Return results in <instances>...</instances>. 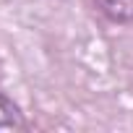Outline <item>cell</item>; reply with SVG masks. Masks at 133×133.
Masks as SVG:
<instances>
[{
	"label": "cell",
	"mask_w": 133,
	"mask_h": 133,
	"mask_svg": "<svg viewBox=\"0 0 133 133\" xmlns=\"http://www.w3.org/2000/svg\"><path fill=\"white\" fill-rule=\"evenodd\" d=\"M24 128H26V120L18 104L0 91V130H24Z\"/></svg>",
	"instance_id": "obj_2"
},
{
	"label": "cell",
	"mask_w": 133,
	"mask_h": 133,
	"mask_svg": "<svg viewBox=\"0 0 133 133\" xmlns=\"http://www.w3.org/2000/svg\"><path fill=\"white\" fill-rule=\"evenodd\" d=\"M94 5L115 24H133V0H94Z\"/></svg>",
	"instance_id": "obj_1"
}]
</instances>
